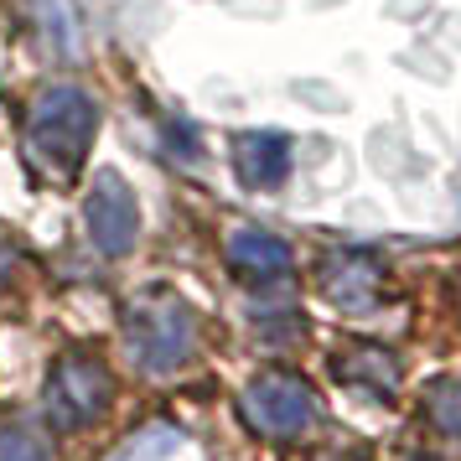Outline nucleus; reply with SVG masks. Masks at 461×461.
Masks as SVG:
<instances>
[{
  "label": "nucleus",
  "instance_id": "9d476101",
  "mask_svg": "<svg viewBox=\"0 0 461 461\" xmlns=\"http://www.w3.org/2000/svg\"><path fill=\"white\" fill-rule=\"evenodd\" d=\"M182 446H187V440L176 436V430L150 425V430H140L135 440H125V446H120V456H109V461H176V456H182Z\"/></svg>",
  "mask_w": 461,
  "mask_h": 461
},
{
  "label": "nucleus",
  "instance_id": "1a4fd4ad",
  "mask_svg": "<svg viewBox=\"0 0 461 461\" xmlns=\"http://www.w3.org/2000/svg\"><path fill=\"white\" fill-rule=\"evenodd\" d=\"M32 5V26L42 47L58 63H78L84 58V16H78V0H26Z\"/></svg>",
  "mask_w": 461,
  "mask_h": 461
},
{
  "label": "nucleus",
  "instance_id": "9b49d317",
  "mask_svg": "<svg viewBox=\"0 0 461 461\" xmlns=\"http://www.w3.org/2000/svg\"><path fill=\"white\" fill-rule=\"evenodd\" d=\"M425 410H430V425L440 436L461 440V378H440L425 389Z\"/></svg>",
  "mask_w": 461,
  "mask_h": 461
},
{
  "label": "nucleus",
  "instance_id": "39448f33",
  "mask_svg": "<svg viewBox=\"0 0 461 461\" xmlns=\"http://www.w3.org/2000/svg\"><path fill=\"white\" fill-rule=\"evenodd\" d=\"M84 229L94 239V249L109 254V259L130 254L140 239V197L114 167L94 171V187L84 197Z\"/></svg>",
  "mask_w": 461,
  "mask_h": 461
},
{
  "label": "nucleus",
  "instance_id": "f257e3e1",
  "mask_svg": "<svg viewBox=\"0 0 461 461\" xmlns=\"http://www.w3.org/2000/svg\"><path fill=\"white\" fill-rule=\"evenodd\" d=\"M94 140H99V109L84 88L52 84L37 94V104L26 114V156L42 176L73 182L84 171Z\"/></svg>",
  "mask_w": 461,
  "mask_h": 461
},
{
  "label": "nucleus",
  "instance_id": "ddd939ff",
  "mask_svg": "<svg viewBox=\"0 0 461 461\" xmlns=\"http://www.w3.org/2000/svg\"><path fill=\"white\" fill-rule=\"evenodd\" d=\"M11 270H16V249L0 239V291H5V280H11Z\"/></svg>",
  "mask_w": 461,
  "mask_h": 461
},
{
  "label": "nucleus",
  "instance_id": "f8f14e48",
  "mask_svg": "<svg viewBox=\"0 0 461 461\" xmlns=\"http://www.w3.org/2000/svg\"><path fill=\"white\" fill-rule=\"evenodd\" d=\"M0 461H52V456H47L37 430L16 425V430H0Z\"/></svg>",
  "mask_w": 461,
  "mask_h": 461
},
{
  "label": "nucleus",
  "instance_id": "f03ea898",
  "mask_svg": "<svg viewBox=\"0 0 461 461\" xmlns=\"http://www.w3.org/2000/svg\"><path fill=\"white\" fill-rule=\"evenodd\" d=\"M125 337L130 353L146 374H176L197 353V316L176 291H140L125 306Z\"/></svg>",
  "mask_w": 461,
  "mask_h": 461
},
{
  "label": "nucleus",
  "instance_id": "423d86ee",
  "mask_svg": "<svg viewBox=\"0 0 461 461\" xmlns=\"http://www.w3.org/2000/svg\"><path fill=\"white\" fill-rule=\"evenodd\" d=\"M291 161H295V146L280 135V130H244L233 140V171L249 192H270L291 176Z\"/></svg>",
  "mask_w": 461,
  "mask_h": 461
},
{
  "label": "nucleus",
  "instance_id": "4468645a",
  "mask_svg": "<svg viewBox=\"0 0 461 461\" xmlns=\"http://www.w3.org/2000/svg\"><path fill=\"white\" fill-rule=\"evenodd\" d=\"M456 203H461V171H456Z\"/></svg>",
  "mask_w": 461,
  "mask_h": 461
},
{
  "label": "nucleus",
  "instance_id": "20e7f679",
  "mask_svg": "<svg viewBox=\"0 0 461 461\" xmlns=\"http://www.w3.org/2000/svg\"><path fill=\"white\" fill-rule=\"evenodd\" d=\"M244 415H249L259 436L291 440V436H306L321 420V399H316L312 384H301L291 374H259L244 384Z\"/></svg>",
  "mask_w": 461,
  "mask_h": 461
},
{
  "label": "nucleus",
  "instance_id": "6e6552de",
  "mask_svg": "<svg viewBox=\"0 0 461 461\" xmlns=\"http://www.w3.org/2000/svg\"><path fill=\"white\" fill-rule=\"evenodd\" d=\"M229 265L249 285H270V280H285L295 265L291 244L280 239V233L270 229H254V223H239V229L229 233Z\"/></svg>",
  "mask_w": 461,
  "mask_h": 461
},
{
  "label": "nucleus",
  "instance_id": "0eeeda50",
  "mask_svg": "<svg viewBox=\"0 0 461 461\" xmlns=\"http://www.w3.org/2000/svg\"><path fill=\"white\" fill-rule=\"evenodd\" d=\"M378 285H384V270H378L374 254L342 249L327 254V265H321V295L337 312H368L378 301Z\"/></svg>",
  "mask_w": 461,
  "mask_h": 461
},
{
  "label": "nucleus",
  "instance_id": "7ed1b4c3",
  "mask_svg": "<svg viewBox=\"0 0 461 461\" xmlns=\"http://www.w3.org/2000/svg\"><path fill=\"white\" fill-rule=\"evenodd\" d=\"M114 404V378L94 353H63L47 374V420L58 430H84Z\"/></svg>",
  "mask_w": 461,
  "mask_h": 461
}]
</instances>
